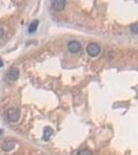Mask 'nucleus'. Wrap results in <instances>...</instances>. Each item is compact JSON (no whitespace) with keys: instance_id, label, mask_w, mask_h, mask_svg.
Here are the masks:
<instances>
[{"instance_id":"f257e3e1","label":"nucleus","mask_w":138,"mask_h":155,"mask_svg":"<svg viewBox=\"0 0 138 155\" xmlns=\"http://www.w3.org/2000/svg\"><path fill=\"white\" fill-rule=\"evenodd\" d=\"M86 51L88 54L90 55V57H96L100 53L101 48L97 44L91 42L87 45Z\"/></svg>"},{"instance_id":"f03ea898","label":"nucleus","mask_w":138,"mask_h":155,"mask_svg":"<svg viewBox=\"0 0 138 155\" xmlns=\"http://www.w3.org/2000/svg\"><path fill=\"white\" fill-rule=\"evenodd\" d=\"M7 117L11 122H17L20 117V111L14 107L10 108L7 111Z\"/></svg>"},{"instance_id":"7ed1b4c3","label":"nucleus","mask_w":138,"mask_h":155,"mask_svg":"<svg viewBox=\"0 0 138 155\" xmlns=\"http://www.w3.org/2000/svg\"><path fill=\"white\" fill-rule=\"evenodd\" d=\"M67 48L70 52L72 53H78L81 48V45L78 41H71L68 43Z\"/></svg>"},{"instance_id":"20e7f679","label":"nucleus","mask_w":138,"mask_h":155,"mask_svg":"<svg viewBox=\"0 0 138 155\" xmlns=\"http://www.w3.org/2000/svg\"><path fill=\"white\" fill-rule=\"evenodd\" d=\"M51 7L53 9L57 12L64 10L66 6V1L64 0H54L51 1Z\"/></svg>"},{"instance_id":"39448f33","label":"nucleus","mask_w":138,"mask_h":155,"mask_svg":"<svg viewBox=\"0 0 138 155\" xmlns=\"http://www.w3.org/2000/svg\"><path fill=\"white\" fill-rule=\"evenodd\" d=\"M19 77V71L17 68L12 67L9 70V72L7 74V78L10 80L15 81L18 80Z\"/></svg>"},{"instance_id":"423d86ee","label":"nucleus","mask_w":138,"mask_h":155,"mask_svg":"<svg viewBox=\"0 0 138 155\" xmlns=\"http://www.w3.org/2000/svg\"><path fill=\"white\" fill-rule=\"evenodd\" d=\"M15 143L13 141H7L4 142L2 145V150L5 152H9L14 148Z\"/></svg>"},{"instance_id":"0eeeda50","label":"nucleus","mask_w":138,"mask_h":155,"mask_svg":"<svg viewBox=\"0 0 138 155\" xmlns=\"http://www.w3.org/2000/svg\"><path fill=\"white\" fill-rule=\"evenodd\" d=\"M53 129L51 128V127L50 126L45 127L44 131H43V139L45 141H48L50 136L53 134Z\"/></svg>"},{"instance_id":"6e6552de","label":"nucleus","mask_w":138,"mask_h":155,"mask_svg":"<svg viewBox=\"0 0 138 155\" xmlns=\"http://www.w3.org/2000/svg\"><path fill=\"white\" fill-rule=\"evenodd\" d=\"M39 25V21L38 20H34L31 23H30L28 28V32L30 33H33L36 32L37 27Z\"/></svg>"},{"instance_id":"1a4fd4ad","label":"nucleus","mask_w":138,"mask_h":155,"mask_svg":"<svg viewBox=\"0 0 138 155\" xmlns=\"http://www.w3.org/2000/svg\"><path fill=\"white\" fill-rule=\"evenodd\" d=\"M92 153L91 150L88 149H82L78 151L76 155H92Z\"/></svg>"},{"instance_id":"9d476101","label":"nucleus","mask_w":138,"mask_h":155,"mask_svg":"<svg viewBox=\"0 0 138 155\" xmlns=\"http://www.w3.org/2000/svg\"><path fill=\"white\" fill-rule=\"evenodd\" d=\"M130 30L132 33L138 34V24L131 25L130 27Z\"/></svg>"},{"instance_id":"9b49d317","label":"nucleus","mask_w":138,"mask_h":155,"mask_svg":"<svg viewBox=\"0 0 138 155\" xmlns=\"http://www.w3.org/2000/svg\"><path fill=\"white\" fill-rule=\"evenodd\" d=\"M4 30L3 28H0V38H1L4 35Z\"/></svg>"},{"instance_id":"f8f14e48","label":"nucleus","mask_w":138,"mask_h":155,"mask_svg":"<svg viewBox=\"0 0 138 155\" xmlns=\"http://www.w3.org/2000/svg\"><path fill=\"white\" fill-rule=\"evenodd\" d=\"M4 65V63L3 61H2V59L1 58H0V68L1 67H3Z\"/></svg>"},{"instance_id":"ddd939ff","label":"nucleus","mask_w":138,"mask_h":155,"mask_svg":"<svg viewBox=\"0 0 138 155\" xmlns=\"http://www.w3.org/2000/svg\"><path fill=\"white\" fill-rule=\"evenodd\" d=\"M2 134V131L1 129H0V135H1V134Z\"/></svg>"}]
</instances>
